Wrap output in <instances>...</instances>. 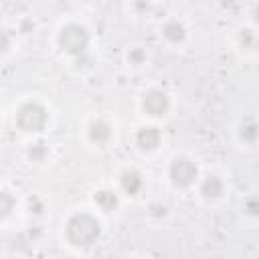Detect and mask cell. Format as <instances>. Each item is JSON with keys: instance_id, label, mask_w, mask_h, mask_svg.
Returning <instances> with one entry per match:
<instances>
[{"instance_id": "obj_7", "label": "cell", "mask_w": 259, "mask_h": 259, "mask_svg": "<svg viewBox=\"0 0 259 259\" xmlns=\"http://www.w3.org/2000/svg\"><path fill=\"white\" fill-rule=\"evenodd\" d=\"M121 186L127 194H136L142 188V176L136 170H125L121 174Z\"/></svg>"}, {"instance_id": "obj_13", "label": "cell", "mask_w": 259, "mask_h": 259, "mask_svg": "<svg viewBox=\"0 0 259 259\" xmlns=\"http://www.w3.org/2000/svg\"><path fill=\"white\" fill-rule=\"evenodd\" d=\"M14 208V198L8 194V192H2L0 190V219L2 217H8Z\"/></svg>"}, {"instance_id": "obj_2", "label": "cell", "mask_w": 259, "mask_h": 259, "mask_svg": "<svg viewBox=\"0 0 259 259\" xmlns=\"http://www.w3.org/2000/svg\"><path fill=\"white\" fill-rule=\"evenodd\" d=\"M87 42H89V34L79 24H69L59 34V45L63 47V51L71 55H81L87 49Z\"/></svg>"}, {"instance_id": "obj_12", "label": "cell", "mask_w": 259, "mask_h": 259, "mask_svg": "<svg viewBox=\"0 0 259 259\" xmlns=\"http://www.w3.org/2000/svg\"><path fill=\"white\" fill-rule=\"evenodd\" d=\"M241 136H243V140H247V142H255V140H257V123H255L253 119H247V121L241 125Z\"/></svg>"}, {"instance_id": "obj_10", "label": "cell", "mask_w": 259, "mask_h": 259, "mask_svg": "<svg viewBox=\"0 0 259 259\" xmlns=\"http://www.w3.org/2000/svg\"><path fill=\"white\" fill-rule=\"evenodd\" d=\"M95 202L103 208V210H113L115 208V204H117V198H115V194L113 192H109V190H99V192H95Z\"/></svg>"}, {"instance_id": "obj_6", "label": "cell", "mask_w": 259, "mask_h": 259, "mask_svg": "<svg viewBox=\"0 0 259 259\" xmlns=\"http://www.w3.org/2000/svg\"><path fill=\"white\" fill-rule=\"evenodd\" d=\"M138 144L142 148H148V150L156 148L160 144V132L156 127H142L138 132Z\"/></svg>"}, {"instance_id": "obj_1", "label": "cell", "mask_w": 259, "mask_h": 259, "mask_svg": "<svg viewBox=\"0 0 259 259\" xmlns=\"http://www.w3.org/2000/svg\"><path fill=\"white\" fill-rule=\"evenodd\" d=\"M67 237L75 245H91L99 237V223L91 214H75L67 223Z\"/></svg>"}, {"instance_id": "obj_14", "label": "cell", "mask_w": 259, "mask_h": 259, "mask_svg": "<svg viewBox=\"0 0 259 259\" xmlns=\"http://www.w3.org/2000/svg\"><path fill=\"white\" fill-rule=\"evenodd\" d=\"M28 154H30V158H32V160H42V158H45V154H47V148H45V144H42V142H36V144L28 150Z\"/></svg>"}, {"instance_id": "obj_3", "label": "cell", "mask_w": 259, "mask_h": 259, "mask_svg": "<svg viewBox=\"0 0 259 259\" xmlns=\"http://www.w3.org/2000/svg\"><path fill=\"white\" fill-rule=\"evenodd\" d=\"M16 121L26 132H40L47 125V109L38 103H26L18 109Z\"/></svg>"}, {"instance_id": "obj_11", "label": "cell", "mask_w": 259, "mask_h": 259, "mask_svg": "<svg viewBox=\"0 0 259 259\" xmlns=\"http://www.w3.org/2000/svg\"><path fill=\"white\" fill-rule=\"evenodd\" d=\"M164 36H166L168 40H172V42H178V40L184 38V26H182L180 22L172 20V22H168V24L164 26Z\"/></svg>"}, {"instance_id": "obj_17", "label": "cell", "mask_w": 259, "mask_h": 259, "mask_svg": "<svg viewBox=\"0 0 259 259\" xmlns=\"http://www.w3.org/2000/svg\"><path fill=\"white\" fill-rule=\"evenodd\" d=\"M164 210H166L164 206H162V208H160V206H154V214H164Z\"/></svg>"}, {"instance_id": "obj_5", "label": "cell", "mask_w": 259, "mask_h": 259, "mask_svg": "<svg viewBox=\"0 0 259 259\" xmlns=\"http://www.w3.org/2000/svg\"><path fill=\"white\" fill-rule=\"evenodd\" d=\"M168 105H170L168 103V97L162 91H152V93H148L144 97V109L150 115H162V113H166Z\"/></svg>"}, {"instance_id": "obj_4", "label": "cell", "mask_w": 259, "mask_h": 259, "mask_svg": "<svg viewBox=\"0 0 259 259\" xmlns=\"http://www.w3.org/2000/svg\"><path fill=\"white\" fill-rule=\"evenodd\" d=\"M170 178L176 186H188L196 178V166L186 158H178L170 166Z\"/></svg>"}, {"instance_id": "obj_9", "label": "cell", "mask_w": 259, "mask_h": 259, "mask_svg": "<svg viewBox=\"0 0 259 259\" xmlns=\"http://www.w3.org/2000/svg\"><path fill=\"white\" fill-rule=\"evenodd\" d=\"M109 125L105 123V121H93L91 125H89V138L93 140V142H97V144H101V142H105L107 138H109Z\"/></svg>"}, {"instance_id": "obj_16", "label": "cell", "mask_w": 259, "mask_h": 259, "mask_svg": "<svg viewBox=\"0 0 259 259\" xmlns=\"http://www.w3.org/2000/svg\"><path fill=\"white\" fill-rule=\"evenodd\" d=\"M130 59H132L134 63H140V61L144 59V55H142V51H134V53L130 55Z\"/></svg>"}, {"instance_id": "obj_8", "label": "cell", "mask_w": 259, "mask_h": 259, "mask_svg": "<svg viewBox=\"0 0 259 259\" xmlns=\"http://www.w3.org/2000/svg\"><path fill=\"white\" fill-rule=\"evenodd\" d=\"M200 190H202V194H204L206 198H217V196L223 194V182H221L217 176H208V178H204Z\"/></svg>"}, {"instance_id": "obj_15", "label": "cell", "mask_w": 259, "mask_h": 259, "mask_svg": "<svg viewBox=\"0 0 259 259\" xmlns=\"http://www.w3.org/2000/svg\"><path fill=\"white\" fill-rule=\"evenodd\" d=\"M8 45H10V36H8V32H6V30H0V53L6 51Z\"/></svg>"}]
</instances>
